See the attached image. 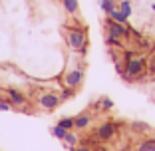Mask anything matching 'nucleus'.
I'll list each match as a JSON object with an SVG mask.
<instances>
[{
    "mask_svg": "<svg viewBox=\"0 0 155 151\" xmlns=\"http://www.w3.org/2000/svg\"><path fill=\"white\" fill-rule=\"evenodd\" d=\"M64 143L68 147H74V145H78V135L74 131H68L66 133V137H64Z\"/></svg>",
    "mask_w": 155,
    "mask_h": 151,
    "instance_id": "nucleus-16",
    "label": "nucleus"
},
{
    "mask_svg": "<svg viewBox=\"0 0 155 151\" xmlns=\"http://www.w3.org/2000/svg\"><path fill=\"white\" fill-rule=\"evenodd\" d=\"M58 125H60V127H64L66 131H72V129H74V117H62L58 121Z\"/></svg>",
    "mask_w": 155,
    "mask_h": 151,
    "instance_id": "nucleus-14",
    "label": "nucleus"
},
{
    "mask_svg": "<svg viewBox=\"0 0 155 151\" xmlns=\"http://www.w3.org/2000/svg\"><path fill=\"white\" fill-rule=\"evenodd\" d=\"M114 135H115V123L114 121H105V123H101L96 129V137L100 141H110V139H114Z\"/></svg>",
    "mask_w": 155,
    "mask_h": 151,
    "instance_id": "nucleus-6",
    "label": "nucleus"
},
{
    "mask_svg": "<svg viewBox=\"0 0 155 151\" xmlns=\"http://www.w3.org/2000/svg\"><path fill=\"white\" fill-rule=\"evenodd\" d=\"M110 18H111V20H115V22H117V24H123V26H127V18H125V16H123V14L119 12L117 8H115L114 12L110 14Z\"/></svg>",
    "mask_w": 155,
    "mask_h": 151,
    "instance_id": "nucleus-12",
    "label": "nucleus"
},
{
    "mask_svg": "<svg viewBox=\"0 0 155 151\" xmlns=\"http://www.w3.org/2000/svg\"><path fill=\"white\" fill-rule=\"evenodd\" d=\"M12 110V105H10L8 100H0V111H10Z\"/></svg>",
    "mask_w": 155,
    "mask_h": 151,
    "instance_id": "nucleus-19",
    "label": "nucleus"
},
{
    "mask_svg": "<svg viewBox=\"0 0 155 151\" xmlns=\"http://www.w3.org/2000/svg\"><path fill=\"white\" fill-rule=\"evenodd\" d=\"M131 129H133V131H147L149 127H147L145 123H139V121H133V123H131Z\"/></svg>",
    "mask_w": 155,
    "mask_h": 151,
    "instance_id": "nucleus-18",
    "label": "nucleus"
},
{
    "mask_svg": "<svg viewBox=\"0 0 155 151\" xmlns=\"http://www.w3.org/2000/svg\"><path fill=\"white\" fill-rule=\"evenodd\" d=\"M66 133H68V131H66L64 127H60L58 123H56L54 127H52V135H54L56 139H62V141H64V137H66Z\"/></svg>",
    "mask_w": 155,
    "mask_h": 151,
    "instance_id": "nucleus-15",
    "label": "nucleus"
},
{
    "mask_svg": "<svg viewBox=\"0 0 155 151\" xmlns=\"http://www.w3.org/2000/svg\"><path fill=\"white\" fill-rule=\"evenodd\" d=\"M145 72H147V58L133 52L131 58L125 60V74H123V78L127 82H133V80H139Z\"/></svg>",
    "mask_w": 155,
    "mask_h": 151,
    "instance_id": "nucleus-1",
    "label": "nucleus"
},
{
    "mask_svg": "<svg viewBox=\"0 0 155 151\" xmlns=\"http://www.w3.org/2000/svg\"><path fill=\"white\" fill-rule=\"evenodd\" d=\"M100 103H101V110H111V107H114V101H111L110 97H101Z\"/></svg>",
    "mask_w": 155,
    "mask_h": 151,
    "instance_id": "nucleus-17",
    "label": "nucleus"
},
{
    "mask_svg": "<svg viewBox=\"0 0 155 151\" xmlns=\"http://www.w3.org/2000/svg\"><path fill=\"white\" fill-rule=\"evenodd\" d=\"M62 6H64V10L70 16L78 14V10H80V2H78V0H62Z\"/></svg>",
    "mask_w": 155,
    "mask_h": 151,
    "instance_id": "nucleus-9",
    "label": "nucleus"
},
{
    "mask_svg": "<svg viewBox=\"0 0 155 151\" xmlns=\"http://www.w3.org/2000/svg\"><path fill=\"white\" fill-rule=\"evenodd\" d=\"M6 94H8L10 105H16V107H22V105H26V96H24L22 92L14 90V87H8V90H6Z\"/></svg>",
    "mask_w": 155,
    "mask_h": 151,
    "instance_id": "nucleus-7",
    "label": "nucleus"
},
{
    "mask_svg": "<svg viewBox=\"0 0 155 151\" xmlns=\"http://www.w3.org/2000/svg\"><path fill=\"white\" fill-rule=\"evenodd\" d=\"M137 151H155V139H147L137 145Z\"/></svg>",
    "mask_w": 155,
    "mask_h": 151,
    "instance_id": "nucleus-13",
    "label": "nucleus"
},
{
    "mask_svg": "<svg viewBox=\"0 0 155 151\" xmlns=\"http://www.w3.org/2000/svg\"><path fill=\"white\" fill-rule=\"evenodd\" d=\"M105 28H107V36H114V38H125V40H129V26H123V24H117L115 20H111L110 16H107V20H105Z\"/></svg>",
    "mask_w": 155,
    "mask_h": 151,
    "instance_id": "nucleus-5",
    "label": "nucleus"
},
{
    "mask_svg": "<svg viewBox=\"0 0 155 151\" xmlns=\"http://www.w3.org/2000/svg\"><path fill=\"white\" fill-rule=\"evenodd\" d=\"M76 151H94V149L87 147V145H80V147H76Z\"/></svg>",
    "mask_w": 155,
    "mask_h": 151,
    "instance_id": "nucleus-21",
    "label": "nucleus"
},
{
    "mask_svg": "<svg viewBox=\"0 0 155 151\" xmlns=\"http://www.w3.org/2000/svg\"><path fill=\"white\" fill-rule=\"evenodd\" d=\"M66 44L72 52L84 54L87 48V32L86 28H68L66 30Z\"/></svg>",
    "mask_w": 155,
    "mask_h": 151,
    "instance_id": "nucleus-2",
    "label": "nucleus"
},
{
    "mask_svg": "<svg viewBox=\"0 0 155 151\" xmlns=\"http://www.w3.org/2000/svg\"><path fill=\"white\" fill-rule=\"evenodd\" d=\"M74 94H76V90H68V87H64V92H62V100H70Z\"/></svg>",
    "mask_w": 155,
    "mask_h": 151,
    "instance_id": "nucleus-20",
    "label": "nucleus"
},
{
    "mask_svg": "<svg viewBox=\"0 0 155 151\" xmlns=\"http://www.w3.org/2000/svg\"><path fill=\"white\" fill-rule=\"evenodd\" d=\"M100 6H101V10H104L107 16H110L111 12H114L115 8H117V4H115V0H101L100 2Z\"/></svg>",
    "mask_w": 155,
    "mask_h": 151,
    "instance_id": "nucleus-11",
    "label": "nucleus"
},
{
    "mask_svg": "<svg viewBox=\"0 0 155 151\" xmlns=\"http://www.w3.org/2000/svg\"><path fill=\"white\" fill-rule=\"evenodd\" d=\"M91 113L90 111H84V113H80L78 117H74V129H86V127H90V123H91Z\"/></svg>",
    "mask_w": 155,
    "mask_h": 151,
    "instance_id": "nucleus-8",
    "label": "nucleus"
},
{
    "mask_svg": "<svg viewBox=\"0 0 155 151\" xmlns=\"http://www.w3.org/2000/svg\"><path fill=\"white\" fill-rule=\"evenodd\" d=\"M62 96L60 94H54V92H42L40 96H38V107H40L42 111H54L56 107H60V103H62Z\"/></svg>",
    "mask_w": 155,
    "mask_h": 151,
    "instance_id": "nucleus-4",
    "label": "nucleus"
},
{
    "mask_svg": "<svg viewBox=\"0 0 155 151\" xmlns=\"http://www.w3.org/2000/svg\"><path fill=\"white\" fill-rule=\"evenodd\" d=\"M82 82H84V68L82 66H74V68H68L64 72V78H62L64 87L78 92V87L82 86Z\"/></svg>",
    "mask_w": 155,
    "mask_h": 151,
    "instance_id": "nucleus-3",
    "label": "nucleus"
},
{
    "mask_svg": "<svg viewBox=\"0 0 155 151\" xmlns=\"http://www.w3.org/2000/svg\"><path fill=\"white\" fill-rule=\"evenodd\" d=\"M117 10L125 16V18H129V16H131V2H129V0H121V2L117 4Z\"/></svg>",
    "mask_w": 155,
    "mask_h": 151,
    "instance_id": "nucleus-10",
    "label": "nucleus"
}]
</instances>
